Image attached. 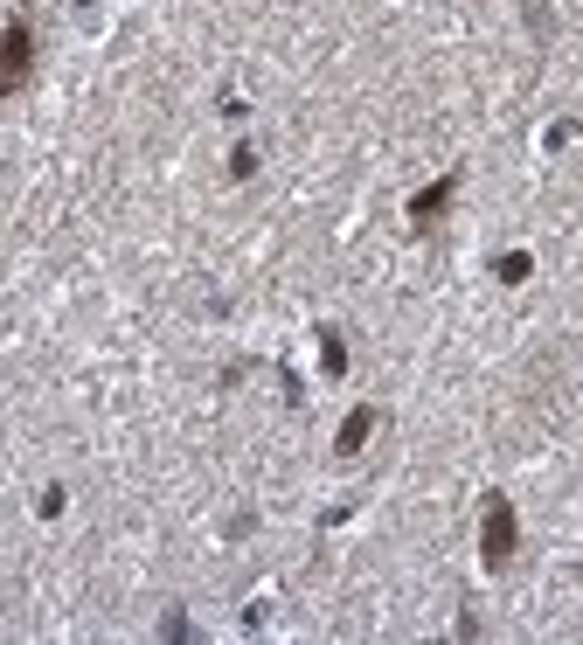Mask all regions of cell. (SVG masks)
<instances>
[{
	"mask_svg": "<svg viewBox=\"0 0 583 645\" xmlns=\"http://www.w3.org/2000/svg\"><path fill=\"white\" fill-rule=\"evenodd\" d=\"M368 424H375V410H354L348 424H341V451L354 459V451H362V438H368Z\"/></svg>",
	"mask_w": 583,
	"mask_h": 645,
	"instance_id": "4",
	"label": "cell"
},
{
	"mask_svg": "<svg viewBox=\"0 0 583 645\" xmlns=\"http://www.w3.org/2000/svg\"><path fill=\"white\" fill-rule=\"evenodd\" d=\"M28 77H35V28L14 14V22L0 28V98H14Z\"/></svg>",
	"mask_w": 583,
	"mask_h": 645,
	"instance_id": "1",
	"label": "cell"
},
{
	"mask_svg": "<svg viewBox=\"0 0 583 645\" xmlns=\"http://www.w3.org/2000/svg\"><path fill=\"white\" fill-rule=\"evenodd\" d=\"M451 187H459V174H445L438 187H424V195H417V202H410V216H417V222H430V216H445V202H451Z\"/></svg>",
	"mask_w": 583,
	"mask_h": 645,
	"instance_id": "3",
	"label": "cell"
},
{
	"mask_svg": "<svg viewBox=\"0 0 583 645\" xmlns=\"http://www.w3.org/2000/svg\"><path fill=\"white\" fill-rule=\"evenodd\" d=\"M479 556H486V569H507L514 562V507L500 500H486V527H479Z\"/></svg>",
	"mask_w": 583,
	"mask_h": 645,
	"instance_id": "2",
	"label": "cell"
}]
</instances>
